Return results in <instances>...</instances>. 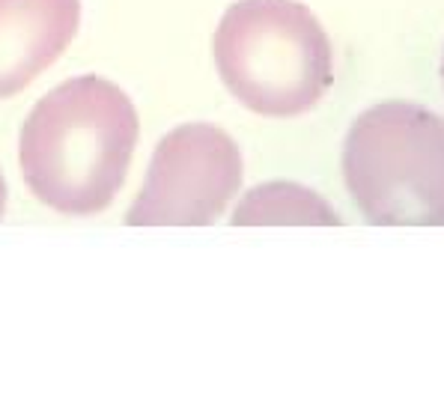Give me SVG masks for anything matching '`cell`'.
Segmentation results:
<instances>
[{"instance_id":"6da1fadb","label":"cell","mask_w":444,"mask_h":414,"mask_svg":"<svg viewBox=\"0 0 444 414\" xmlns=\"http://www.w3.org/2000/svg\"><path fill=\"white\" fill-rule=\"evenodd\" d=\"M137 128L123 87L98 75L69 78L39 98L21 128L24 182L54 212H105L125 182Z\"/></svg>"},{"instance_id":"7a4b0ae2","label":"cell","mask_w":444,"mask_h":414,"mask_svg":"<svg viewBox=\"0 0 444 414\" xmlns=\"http://www.w3.org/2000/svg\"><path fill=\"white\" fill-rule=\"evenodd\" d=\"M218 75L242 105L263 116H295L331 81L322 27L292 0H242L215 33Z\"/></svg>"},{"instance_id":"3957f363","label":"cell","mask_w":444,"mask_h":414,"mask_svg":"<svg viewBox=\"0 0 444 414\" xmlns=\"http://www.w3.org/2000/svg\"><path fill=\"white\" fill-rule=\"evenodd\" d=\"M343 167L373 224L444 226V125L420 107H376L358 120Z\"/></svg>"},{"instance_id":"277c9868","label":"cell","mask_w":444,"mask_h":414,"mask_svg":"<svg viewBox=\"0 0 444 414\" xmlns=\"http://www.w3.org/2000/svg\"><path fill=\"white\" fill-rule=\"evenodd\" d=\"M242 159L221 128L188 123L155 146L128 226H209L239 191Z\"/></svg>"},{"instance_id":"5b68a950","label":"cell","mask_w":444,"mask_h":414,"mask_svg":"<svg viewBox=\"0 0 444 414\" xmlns=\"http://www.w3.org/2000/svg\"><path fill=\"white\" fill-rule=\"evenodd\" d=\"M81 24V0H0V98L18 96L60 57Z\"/></svg>"},{"instance_id":"8992f818","label":"cell","mask_w":444,"mask_h":414,"mask_svg":"<svg viewBox=\"0 0 444 414\" xmlns=\"http://www.w3.org/2000/svg\"><path fill=\"white\" fill-rule=\"evenodd\" d=\"M340 218L328 209V203L308 188L290 182H274L254 188L233 215L236 226H263V224H313L331 226Z\"/></svg>"},{"instance_id":"52a82bcc","label":"cell","mask_w":444,"mask_h":414,"mask_svg":"<svg viewBox=\"0 0 444 414\" xmlns=\"http://www.w3.org/2000/svg\"><path fill=\"white\" fill-rule=\"evenodd\" d=\"M3 209H6V182H3V173H0V218H3Z\"/></svg>"}]
</instances>
